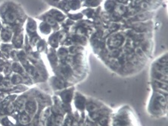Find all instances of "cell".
Returning a JSON list of instances; mask_svg holds the SVG:
<instances>
[{"label": "cell", "instance_id": "obj_13", "mask_svg": "<svg viewBox=\"0 0 168 126\" xmlns=\"http://www.w3.org/2000/svg\"><path fill=\"white\" fill-rule=\"evenodd\" d=\"M109 3L110 4H108V2H107V4L105 5V8H106V9L108 11L111 10V9H113L115 7V5L112 2H110Z\"/></svg>", "mask_w": 168, "mask_h": 126}, {"label": "cell", "instance_id": "obj_8", "mask_svg": "<svg viewBox=\"0 0 168 126\" xmlns=\"http://www.w3.org/2000/svg\"><path fill=\"white\" fill-rule=\"evenodd\" d=\"M114 9H115L116 13H117L119 15H121V14H124L125 11H126V8L124 5H117V6L114 7Z\"/></svg>", "mask_w": 168, "mask_h": 126}, {"label": "cell", "instance_id": "obj_9", "mask_svg": "<svg viewBox=\"0 0 168 126\" xmlns=\"http://www.w3.org/2000/svg\"><path fill=\"white\" fill-rule=\"evenodd\" d=\"M23 38H22V36L21 35H18V36H16L15 37H14V43L15 44V45H19V46H21V45L22 44V42H23Z\"/></svg>", "mask_w": 168, "mask_h": 126}, {"label": "cell", "instance_id": "obj_4", "mask_svg": "<svg viewBox=\"0 0 168 126\" xmlns=\"http://www.w3.org/2000/svg\"><path fill=\"white\" fill-rule=\"evenodd\" d=\"M40 30L44 34H49L51 32V27L47 23H42L40 25Z\"/></svg>", "mask_w": 168, "mask_h": 126}, {"label": "cell", "instance_id": "obj_16", "mask_svg": "<svg viewBox=\"0 0 168 126\" xmlns=\"http://www.w3.org/2000/svg\"><path fill=\"white\" fill-rule=\"evenodd\" d=\"M56 1H57V0H56Z\"/></svg>", "mask_w": 168, "mask_h": 126}, {"label": "cell", "instance_id": "obj_5", "mask_svg": "<svg viewBox=\"0 0 168 126\" xmlns=\"http://www.w3.org/2000/svg\"><path fill=\"white\" fill-rule=\"evenodd\" d=\"M27 30L30 32H35L36 30V25L35 21L33 20H30L28 23H27Z\"/></svg>", "mask_w": 168, "mask_h": 126}, {"label": "cell", "instance_id": "obj_7", "mask_svg": "<svg viewBox=\"0 0 168 126\" xmlns=\"http://www.w3.org/2000/svg\"><path fill=\"white\" fill-rule=\"evenodd\" d=\"M11 37V35L9 32L6 31V30H3L2 32V39H3V41H5V42L9 41Z\"/></svg>", "mask_w": 168, "mask_h": 126}, {"label": "cell", "instance_id": "obj_10", "mask_svg": "<svg viewBox=\"0 0 168 126\" xmlns=\"http://www.w3.org/2000/svg\"><path fill=\"white\" fill-rule=\"evenodd\" d=\"M45 21L47 23V24H49V26L52 25V26H55L56 24V22H55V20L52 17H50V16H48L45 18Z\"/></svg>", "mask_w": 168, "mask_h": 126}, {"label": "cell", "instance_id": "obj_3", "mask_svg": "<svg viewBox=\"0 0 168 126\" xmlns=\"http://www.w3.org/2000/svg\"><path fill=\"white\" fill-rule=\"evenodd\" d=\"M51 14L52 17L55 21H62L64 19V15L58 11H52Z\"/></svg>", "mask_w": 168, "mask_h": 126}, {"label": "cell", "instance_id": "obj_12", "mask_svg": "<svg viewBox=\"0 0 168 126\" xmlns=\"http://www.w3.org/2000/svg\"><path fill=\"white\" fill-rule=\"evenodd\" d=\"M21 122L22 123H27L29 122V117L27 115L23 114L21 116Z\"/></svg>", "mask_w": 168, "mask_h": 126}, {"label": "cell", "instance_id": "obj_6", "mask_svg": "<svg viewBox=\"0 0 168 126\" xmlns=\"http://www.w3.org/2000/svg\"><path fill=\"white\" fill-rule=\"evenodd\" d=\"M26 108H27V110L28 113H34V111L36 110V104H35L34 102H29V103L27 104Z\"/></svg>", "mask_w": 168, "mask_h": 126}, {"label": "cell", "instance_id": "obj_2", "mask_svg": "<svg viewBox=\"0 0 168 126\" xmlns=\"http://www.w3.org/2000/svg\"><path fill=\"white\" fill-rule=\"evenodd\" d=\"M17 18V14L13 10H8L5 14V19L7 22H14Z\"/></svg>", "mask_w": 168, "mask_h": 126}, {"label": "cell", "instance_id": "obj_1", "mask_svg": "<svg viewBox=\"0 0 168 126\" xmlns=\"http://www.w3.org/2000/svg\"><path fill=\"white\" fill-rule=\"evenodd\" d=\"M122 42H123V37L118 34L111 39V41H109V45H111V48H116L118 47L122 43Z\"/></svg>", "mask_w": 168, "mask_h": 126}, {"label": "cell", "instance_id": "obj_15", "mask_svg": "<svg viewBox=\"0 0 168 126\" xmlns=\"http://www.w3.org/2000/svg\"><path fill=\"white\" fill-rule=\"evenodd\" d=\"M117 2H120V3H126L128 2V0H117Z\"/></svg>", "mask_w": 168, "mask_h": 126}, {"label": "cell", "instance_id": "obj_11", "mask_svg": "<svg viewBox=\"0 0 168 126\" xmlns=\"http://www.w3.org/2000/svg\"><path fill=\"white\" fill-rule=\"evenodd\" d=\"M148 17H149V15H148V13H142V14H141L137 15V18H138L139 21H144V20L147 19Z\"/></svg>", "mask_w": 168, "mask_h": 126}, {"label": "cell", "instance_id": "obj_14", "mask_svg": "<svg viewBox=\"0 0 168 126\" xmlns=\"http://www.w3.org/2000/svg\"><path fill=\"white\" fill-rule=\"evenodd\" d=\"M21 81V77H20L19 75H14L12 77V82H14V83H18V82H20Z\"/></svg>", "mask_w": 168, "mask_h": 126}]
</instances>
